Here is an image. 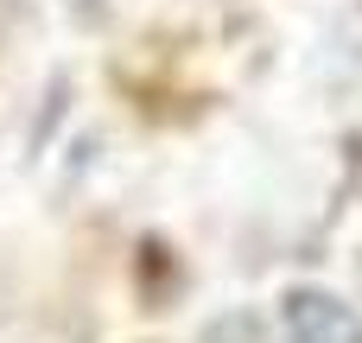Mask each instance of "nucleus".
Listing matches in <instances>:
<instances>
[{
    "instance_id": "obj_1",
    "label": "nucleus",
    "mask_w": 362,
    "mask_h": 343,
    "mask_svg": "<svg viewBox=\"0 0 362 343\" xmlns=\"http://www.w3.org/2000/svg\"><path fill=\"white\" fill-rule=\"evenodd\" d=\"M286 318V343H362V318L325 286H293L280 299Z\"/></svg>"
},
{
    "instance_id": "obj_2",
    "label": "nucleus",
    "mask_w": 362,
    "mask_h": 343,
    "mask_svg": "<svg viewBox=\"0 0 362 343\" xmlns=\"http://www.w3.org/2000/svg\"><path fill=\"white\" fill-rule=\"evenodd\" d=\"M165 286H172V255H165V242H140V293H146L153 312L165 306Z\"/></svg>"
},
{
    "instance_id": "obj_3",
    "label": "nucleus",
    "mask_w": 362,
    "mask_h": 343,
    "mask_svg": "<svg viewBox=\"0 0 362 343\" xmlns=\"http://www.w3.org/2000/svg\"><path fill=\"white\" fill-rule=\"evenodd\" d=\"M64 89H70V83H64V76H57V83H51V102H45V121H38V127H32V146H38V140H45V134H51V121H57V115H64Z\"/></svg>"
}]
</instances>
